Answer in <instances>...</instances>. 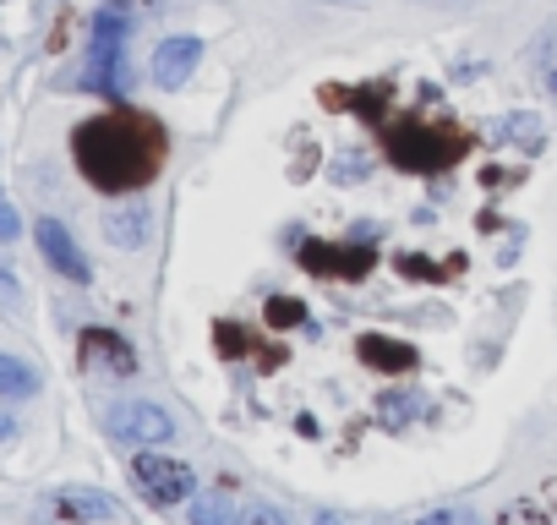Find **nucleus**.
Returning a JSON list of instances; mask_svg holds the SVG:
<instances>
[{
	"label": "nucleus",
	"mask_w": 557,
	"mask_h": 525,
	"mask_svg": "<svg viewBox=\"0 0 557 525\" xmlns=\"http://www.w3.org/2000/svg\"><path fill=\"white\" fill-rule=\"evenodd\" d=\"M356 356H361L372 373H410V367L421 362V351H416V345L388 340V334H361V340H356Z\"/></svg>",
	"instance_id": "9b49d317"
},
{
	"label": "nucleus",
	"mask_w": 557,
	"mask_h": 525,
	"mask_svg": "<svg viewBox=\"0 0 557 525\" xmlns=\"http://www.w3.org/2000/svg\"><path fill=\"white\" fill-rule=\"evenodd\" d=\"M503 525H546V520H541L530 503H519V509H508V514H503Z\"/></svg>",
	"instance_id": "393cba45"
},
{
	"label": "nucleus",
	"mask_w": 557,
	"mask_h": 525,
	"mask_svg": "<svg viewBox=\"0 0 557 525\" xmlns=\"http://www.w3.org/2000/svg\"><path fill=\"white\" fill-rule=\"evenodd\" d=\"M83 362H88V367H110V373H137L132 345H126L121 334H110V329H88V334H83Z\"/></svg>",
	"instance_id": "f8f14e48"
},
{
	"label": "nucleus",
	"mask_w": 557,
	"mask_h": 525,
	"mask_svg": "<svg viewBox=\"0 0 557 525\" xmlns=\"http://www.w3.org/2000/svg\"><path fill=\"white\" fill-rule=\"evenodd\" d=\"M110 438H121V443H164V438H175V422H170V411H159L148 400H126V405L110 411Z\"/></svg>",
	"instance_id": "6e6552de"
},
{
	"label": "nucleus",
	"mask_w": 557,
	"mask_h": 525,
	"mask_svg": "<svg viewBox=\"0 0 557 525\" xmlns=\"http://www.w3.org/2000/svg\"><path fill=\"white\" fill-rule=\"evenodd\" d=\"M39 252L50 257V269L55 274H66V280H77V285H88V257H83V246L72 241V230L61 224V219H39Z\"/></svg>",
	"instance_id": "1a4fd4ad"
},
{
	"label": "nucleus",
	"mask_w": 557,
	"mask_h": 525,
	"mask_svg": "<svg viewBox=\"0 0 557 525\" xmlns=\"http://www.w3.org/2000/svg\"><path fill=\"white\" fill-rule=\"evenodd\" d=\"M459 269H465V257H448V262H432L421 252H405L399 257V274H410V280H454Z\"/></svg>",
	"instance_id": "2eb2a0df"
},
{
	"label": "nucleus",
	"mask_w": 557,
	"mask_h": 525,
	"mask_svg": "<svg viewBox=\"0 0 557 525\" xmlns=\"http://www.w3.org/2000/svg\"><path fill=\"white\" fill-rule=\"evenodd\" d=\"M121 7H143V0H121Z\"/></svg>",
	"instance_id": "c756f323"
},
{
	"label": "nucleus",
	"mask_w": 557,
	"mask_h": 525,
	"mask_svg": "<svg viewBox=\"0 0 557 525\" xmlns=\"http://www.w3.org/2000/svg\"><path fill=\"white\" fill-rule=\"evenodd\" d=\"M312 525H339V520H334V514H318V520H312Z\"/></svg>",
	"instance_id": "bb28decb"
},
{
	"label": "nucleus",
	"mask_w": 557,
	"mask_h": 525,
	"mask_svg": "<svg viewBox=\"0 0 557 525\" xmlns=\"http://www.w3.org/2000/svg\"><path fill=\"white\" fill-rule=\"evenodd\" d=\"M197 61H202V39L175 34V39H164V45L153 50V83H159V88H181V83L197 72Z\"/></svg>",
	"instance_id": "9d476101"
},
{
	"label": "nucleus",
	"mask_w": 557,
	"mask_h": 525,
	"mask_svg": "<svg viewBox=\"0 0 557 525\" xmlns=\"http://www.w3.org/2000/svg\"><path fill=\"white\" fill-rule=\"evenodd\" d=\"M39 389V373L23 367L17 356H0V394H34Z\"/></svg>",
	"instance_id": "f3484780"
},
{
	"label": "nucleus",
	"mask_w": 557,
	"mask_h": 525,
	"mask_svg": "<svg viewBox=\"0 0 557 525\" xmlns=\"http://www.w3.org/2000/svg\"><path fill=\"white\" fill-rule=\"evenodd\" d=\"M318 99H323L329 110H350V115H361L372 132H383V126H388V105H394V83H361V88L323 83Z\"/></svg>",
	"instance_id": "0eeeda50"
},
{
	"label": "nucleus",
	"mask_w": 557,
	"mask_h": 525,
	"mask_svg": "<svg viewBox=\"0 0 557 525\" xmlns=\"http://www.w3.org/2000/svg\"><path fill=\"white\" fill-rule=\"evenodd\" d=\"M546 88H552V99H557V72H552V77H546Z\"/></svg>",
	"instance_id": "c85d7f7f"
},
{
	"label": "nucleus",
	"mask_w": 557,
	"mask_h": 525,
	"mask_svg": "<svg viewBox=\"0 0 557 525\" xmlns=\"http://www.w3.org/2000/svg\"><path fill=\"white\" fill-rule=\"evenodd\" d=\"M377 137H383L388 164H399V170H410V175L454 170V164L475 148V137H470L459 121H426V115H399V121H388Z\"/></svg>",
	"instance_id": "f03ea898"
},
{
	"label": "nucleus",
	"mask_w": 557,
	"mask_h": 525,
	"mask_svg": "<svg viewBox=\"0 0 557 525\" xmlns=\"http://www.w3.org/2000/svg\"><path fill=\"white\" fill-rule=\"evenodd\" d=\"M45 520L55 525H104V520H121V503L110 492H94V487H61L45 498Z\"/></svg>",
	"instance_id": "423d86ee"
},
{
	"label": "nucleus",
	"mask_w": 557,
	"mask_h": 525,
	"mask_svg": "<svg viewBox=\"0 0 557 525\" xmlns=\"http://www.w3.org/2000/svg\"><path fill=\"white\" fill-rule=\"evenodd\" d=\"M377 252L372 246H339V241H301V269L318 280H367Z\"/></svg>",
	"instance_id": "20e7f679"
},
{
	"label": "nucleus",
	"mask_w": 557,
	"mask_h": 525,
	"mask_svg": "<svg viewBox=\"0 0 557 525\" xmlns=\"http://www.w3.org/2000/svg\"><path fill=\"white\" fill-rule=\"evenodd\" d=\"M121 39H126V23H121V12H99V17H94V50H88L83 88H94V94H121V88H126Z\"/></svg>",
	"instance_id": "7ed1b4c3"
},
{
	"label": "nucleus",
	"mask_w": 557,
	"mask_h": 525,
	"mask_svg": "<svg viewBox=\"0 0 557 525\" xmlns=\"http://www.w3.org/2000/svg\"><path fill=\"white\" fill-rule=\"evenodd\" d=\"M416 411H421V400H416V394H383V405H377V416H383L388 427H405Z\"/></svg>",
	"instance_id": "aec40b11"
},
{
	"label": "nucleus",
	"mask_w": 557,
	"mask_h": 525,
	"mask_svg": "<svg viewBox=\"0 0 557 525\" xmlns=\"http://www.w3.org/2000/svg\"><path fill=\"white\" fill-rule=\"evenodd\" d=\"M191 525H235L230 492H202V498L191 503Z\"/></svg>",
	"instance_id": "dca6fc26"
},
{
	"label": "nucleus",
	"mask_w": 557,
	"mask_h": 525,
	"mask_svg": "<svg viewBox=\"0 0 557 525\" xmlns=\"http://www.w3.org/2000/svg\"><path fill=\"white\" fill-rule=\"evenodd\" d=\"M421 525H465V520H459V514H426Z\"/></svg>",
	"instance_id": "a878e982"
},
{
	"label": "nucleus",
	"mask_w": 557,
	"mask_h": 525,
	"mask_svg": "<svg viewBox=\"0 0 557 525\" xmlns=\"http://www.w3.org/2000/svg\"><path fill=\"white\" fill-rule=\"evenodd\" d=\"M132 476H137L143 498H148V503H159V509L186 503V498H191V487H197V476H191L181 460H164V454H137V460H132Z\"/></svg>",
	"instance_id": "39448f33"
},
{
	"label": "nucleus",
	"mask_w": 557,
	"mask_h": 525,
	"mask_svg": "<svg viewBox=\"0 0 557 525\" xmlns=\"http://www.w3.org/2000/svg\"><path fill=\"white\" fill-rule=\"evenodd\" d=\"M240 525H285V514H278L273 503H251V509L240 514Z\"/></svg>",
	"instance_id": "4be33fe9"
},
{
	"label": "nucleus",
	"mask_w": 557,
	"mask_h": 525,
	"mask_svg": "<svg viewBox=\"0 0 557 525\" xmlns=\"http://www.w3.org/2000/svg\"><path fill=\"white\" fill-rule=\"evenodd\" d=\"M213 345H219L224 356H251V351H262V345H257V334H251V329H240V323H213Z\"/></svg>",
	"instance_id": "a211bd4d"
},
{
	"label": "nucleus",
	"mask_w": 557,
	"mask_h": 525,
	"mask_svg": "<svg viewBox=\"0 0 557 525\" xmlns=\"http://www.w3.org/2000/svg\"><path fill=\"white\" fill-rule=\"evenodd\" d=\"M268 323H273V329H296V323H307V307H301L296 296H273V302H268Z\"/></svg>",
	"instance_id": "6ab92c4d"
},
{
	"label": "nucleus",
	"mask_w": 557,
	"mask_h": 525,
	"mask_svg": "<svg viewBox=\"0 0 557 525\" xmlns=\"http://www.w3.org/2000/svg\"><path fill=\"white\" fill-rule=\"evenodd\" d=\"M486 137H492V143H519L524 154H535V148L546 143V137H541V121H535L530 110H519V115H497V121L486 126Z\"/></svg>",
	"instance_id": "ddd939ff"
},
{
	"label": "nucleus",
	"mask_w": 557,
	"mask_h": 525,
	"mask_svg": "<svg viewBox=\"0 0 557 525\" xmlns=\"http://www.w3.org/2000/svg\"><path fill=\"white\" fill-rule=\"evenodd\" d=\"M104 235H110L115 246H143V241H148V208L132 203V208L104 213Z\"/></svg>",
	"instance_id": "4468645a"
},
{
	"label": "nucleus",
	"mask_w": 557,
	"mask_h": 525,
	"mask_svg": "<svg viewBox=\"0 0 557 525\" xmlns=\"http://www.w3.org/2000/svg\"><path fill=\"white\" fill-rule=\"evenodd\" d=\"M72 154H77V170L99 186V192H143L159 170H164V154H170V137L153 115L143 110H110V115H94L72 132Z\"/></svg>",
	"instance_id": "f257e3e1"
},
{
	"label": "nucleus",
	"mask_w": 557,
	"mask_h": 525,
	"mask_svg": "<svg viewBox=\"0 0 557 525\" xmlns=\"http://www.w3.org/2000/svg\"><path fill=\"white\" fill-rule=\"evenodd\" d=\"M361 175H367V159H361V154H345V159L334 164V181H339V186H345V181H361Z\"/></svg>",
	"instance_id": "5701e85b"
},
{
	"label": "nucleus",
	"mask_w": 557,
	"mask_h": 525,
	"mask_svg": "<svg viewBox=\"0 0 557 525\" xmlns=\"http://www.w3.org/2000/svg\"><path fill=\"white\" fill-rule=\"evenodd\" d=\"M23 307V285L12 274V262H0V313H17Z\"/></svg>",
	"instance_id": "412c9836"
},
{
	"label": "nucleus",
	"mask_w": 557,
	"mask_h": 525,
	"mask_svg": "<svg viewBox=\"0 0 557 525\" xmlns=\"http://www.w3.org/2000/svg\"><path fill=\"white\" fill-rule=\"evenodd\" d=\"M17 230H23L17 208H12V203H0V241H17Z\"/></svg>",
	"instance_id": "b1692460"
},
{
	"label": "nucleus",
	"mask_w": 557,
	"mask_h": 525,
	"mask_svg": "<svg viewBox=\"0 0 557 525\" xmlns=\"http://www.w3.org/2000/svg\"><path fill=\"white\" fill-rule=\"evenodd\" d=\"M0 438H12V422L7 416H0Z\"/></svg>",
	"instance_id": "cd10ccee"
}]
</instances>
